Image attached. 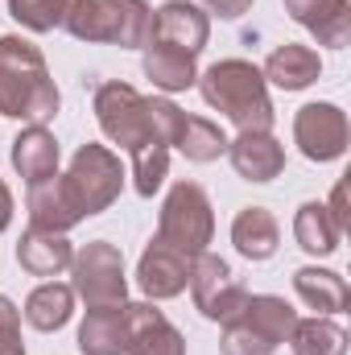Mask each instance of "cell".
I'll return each instance as SVG.
<instances>
[{"label":"cell","mask_w":351,"mask_h":355,"mask_svg":"<svg viewBox=\"0 0 351 355\" xmlns=\"http://www.w3.org/2000/svg\"><path fill=\"white\" fill-rule=\"evenodd\" d=\"M264 83H273L277 91H306L323 79V58L314 46H302V42H285L277 46L261 67Z\"/></svg>","instance_id":"obj_15"},{"label":"cell","mask_w":351,"mask_h":355,"mask_svg":"<svg viewBox=\"0 0 351 355\" xmlns=\"http://www.w3.org/2000/svg\"><path fill=\"white\" fill-rule=\"evenodd\" d=\"M149 42L174 46V50H186L198 58L203 46L211 42V17L190 0H166L162 8H153V37Z\"/></svg>","instance_id":"obj_11"},{"label":"cell","mask_w":351,"mask_h":355,"mask_svg":"<svg viewBox=\"0 0 351 355\" xmlns=\"http://www.w3.org/2000/svg\"><path fill=\"white\" fill-rule=\"evenodd\" d=\"M327 211H331V219L348 232L351 227V211H348V182H335V190H331V202H327Z\"/></svg>","instance_id":"obj_33"},{"label":"cell","mask_w":351,"mask_h":355,"mask_svg":"<svg viewBox=\"0 0 351 355\" xmlns=\"http://www.w3.org/2000/svg\"><path fill=\"white\" fill-rule=\"evenodd\" d=\"M91 107H95V120H99L103 137H108L112 145H120L124 153H132V149L157 141V137H153V124H149L145 95L137 87H128V83H103V87L95 91Z\"/></svg>","instance_id":"obj_7"},{"label":"cell","mask_w":351,"mask_h":355,"mask_svg":"<svg viewBox=\"0 0 351 355\" xmlns=\"http://www.w3.org/2000/svg\"><path fill=\"white\" fill-rule=\"evenodd\" d=\"M71 261H75V248H71L67 236L25 227L21 240H17V265L25 268L29 277H58V272L71 268Z\"/></svg>","instance_id":"obj_19"},{"label":"cell","mask_w":351,"mask_h":355,"mask_svg":"<svg viewBox=\"0 0 351 355\" xmlns=\"http://www.w3.org/2000/svg\"><path fill=\"white\" fill-rule=\"evenodd\" d=\"M293 293L314 310V314H343L351 302V289L348 281L339 277V272H331V268H318V265H306L293 272Z\"/></svg>","instance_id":"obj_22"},{"label":"cell","mask_w":351,"mask_h":355,"mask_svg":"<svg viewBox=\"0 0 351 355\" xmlns=\"http://www.w3.org/2000/svg\"><path fill=\"white\" fill-rule=\"evenodd\" d=\"M62 107V95L50 79L46 54L17 33L0 37V116L4 120H25V124H46Z\"/></svg>","instance_id":"obj_1"},{"label":"cell","mask_w":351,"mask_h":355,"mask_svg":"<svg viewBox=\"0 0 351 355\" xmlns=\"http://www.w3.org/2000/svg\"><path fill=\"white\" fill-rule=\"evenodd\" d=\"M293 240L306 257H335L339 240H343V227L331 219L327 202H302L298 215H293Z\"/></svg>","instance_id":"obj_24"},{"label":"cell","mask_w":351,"mask_h":355,"mask_svg":"<svg viewBox=\"0 0 351 355\" xmlns=\"http://www.w3.org/2000/svg\"><path fill=\"white\" fill-rule=\"evenodd\" d=\"M194 87L203 91V99L223 112L240 132H273V99H268V83H264L261 67L248 58H223L215 67H207L198 75Z\"/></svg>","instance_id":"obj_2"},{"label":"cell","mask_w":351,"mask_h":355,"mask_svg":"<svg viewBox=\"0 0 351 355\" xmlns=\"http://www.w3.org/2000/svg\"><path fill=\"white\" fill-rule=\"evenodd\" d=\"M219 352H223V355H273V352H277V343H273L264 331H257L244 314H236L232 322H223Z\"/></svg>","instance_id":"obj_30"},{"label":"cell","mask_w":351,"mask_h":355,"mask_svg":"<svg viewBox=\"0 0 351 355\" xmlns=\"http://www.w3.org/2000/svg\"><path fill=\"white\" fill-rule=\"evenodd\" d=\"M83 355H128V302L120 306H91L79 327Z\"/></svg>","instance_id":"obj_18"},{"label":"cell","mask_w":351,"mask_h":355,"mask_svg":"<svg viewBox=\"0 0 351 355\" xmlns=\"http://www.w3.org/2000/svg\"><path fill=\"white\" fill-rule=\"evenodd\" d=\"M240 314H244L257 331H264L277 347L289 343V335H293V327H298V310H293L285 297H277V293H248V302H244Z\"/></svg>","instance_id":"obj_25"},{"label":"cell","mask_w":351,"mask_h":355,"mask_svg":"<svg viewBox=\"0 0 351 355\" xmlns=\"http://www.w3.org/2000/svg\"><path fill=\"white\" fill-rule=\"evenodd\" d=\"M8 162H12V170L25 178L29 186H37V182H46V178L58 174L62 149H58V141H54V132H50L46 124H25V128L17 132L12 149H8Z\"/></svg>","instance_id":"obj_14"},{"label":"cell","mask_w":351,"mask_h":355,"mask_svg":"<svg viewBox=\"0 0 351 355\" xmlns=\"http://www.w3.org/2000/svg\"><path fill=\"white\" fill-rule=\"evenodd\" d=\"M71 0H8V17L29 29V33H54L62 29V17H67Z\"/></svg>","instance_id":"obj_29"},{"label":"cell","mask_w":351,"mask_h":355,"mask_svg":"<svg viewBox=\"0 0 351 355\" xmlns=\"http://www.w3.org/2000/svg\"><path fill=\"white\" fill-rule=\"evenodd\" d=\"M128 162H132V186H137L141 198H153L162 190V182L170 178V149L162 141H149V145L132 149Z\"/></svg>","instance_id":"obj_28"},{"label":"cell","mask_w":351,"mask_h":355,"mask_svg":"<svg viewBox=\"0 0 351 355\" xmlns=\"http://www.w3.org/2000/svg\"><path fill=\"white\" fill-rule=\"evenodd\" d=\"M190 297H194V310L207 322H232L244 310L248 289L232 277V268H228L223 257L198 252L194 257V268H190Z\"/></svg>","instance_id":"obj_8"},{"label":"cell","mask_w":351,"mask_h":355,"mask_svg":"<svg viewBox=\"0 0 351 355\" xmlns=\"http://www.w3.org/2000/svg\"><path fill=\"white\" fill-rule=\"evenodd\" d=\"M285 12L310 29L318 46L343 50L351 42V0H285Z\"/></svg>","instance_id":"obj_13"},{"label":"cell","mask_w":351,"mask_h":355,"mask_svg":"<svg viewBox=\"0 0 351 355\" xmlns=\"http://www.w3.org/2000/svg\"><path fill=\"white\" fill-rule=\"evenodd\" d=\"M128 355H186V339L153 302H128Z\"/></svg>","instance_id":"obj_12"},{"label":"cell","mask_w":351,"mask_h":355,"mask_svg":"<svg viewBox=\"0 0 351 355\" xmlns=\"http://www.w3.org/2000/svg\"><path fill=\"white\" fill-rule=\"evenodd\" d=\"M75 318V289L62 281H42L29 297H25V322L42 335L62 331Z\"/></svg>","instance_id":"obj_23"},{"label":"cell","mask_w":351,"mask_h":355,"mask_svg":"<svg viewBox=\"0 0 351 355\" xmlns=\"http://www.w3.org/2000/svg\"><path fill=\"white\" fill-rule=\"evenodd\" d=\"M71 289L91 306H120L128 302V281H124V257L108 240H91L71 261Z\"/></svg>","instance_id":"obj_6"},{"label":"cell","mask_w":351,"mask_h":355,"mask_svg":"<svg viewBox=\"0 0 351 355\" xmlns=\"http://www.w3.org/2000/svg\"><path fill=\"white\" fill-rule=\"evenodd\" d=\"M124 166H120V157L108 149V145H79L75 149V157H71V170L62 174V186H67V194H71V202H75V211L87 219V215H103L116 198H120V190H124Z\"/></svg>","instance_id":"obj_4"},{"label":"cell","mask_w":351,"mask_h":355,"mask_svg":"<svg viewBox=\"0 0 351 355\" xmlns=\"http://www.w3.org/2000/svg\"><path fill=\"white\" fill-rule=\"evenodd\" d=\"M228 157L244 182H273L285 170V145L273 132H240L236 141H228Z\"/></svg>","instance_id":"obj_16"},{"label":"cell","mask_w":351,"mask_h":355,"mask_svg":"<svg viewBox=\"0 0 351 355\" xmlns=\"http://www.w3.org/2000/svg\"><path fill=\"white\" fill-rule=\"evenodd\" d=\"M141 71H145V79H149L153 87L166 91V95L190 91L198 83V62H194V54L174 50V46H162V42H149V46H145Z\"/></svg>","instance_id":"obj_20"},{"label":"cell","mask_w":351,"mask_h":355,"mask_svg":"<svg viewBox=\"0 0 351 355\" xmlns=\"http://www.w3.org/2000/svg\"><path fill=\"white\" fill-rule=\"evenodd\" d=\"M211 236H215V211H211L207 190L198 182H174L157 215V240L198 257L207 252Z\"/></svg>","instance_id":"obj_5"},{"label":"cell","mask_w":351,"mask_h":355,"mask_svg":"<svg viewBox=\"0 0 351 355\" xmlns=\"http://www.w3.org/2000/svg\"><path fill=\"white\" fill-rule=\"evenodd\" d=\"M8 223H12V190L0 178V232H8Z\"/></svg>","instance_id":"obj_34"},{"label":"cell","mask_w":351,"mask_h":355,"mask_svg":"<svg viewBox=\"0 0 351 355\" xmlns=\"http://www.w3.org/2000/svg\"><path fill=\"white\" fill-rule=\"evenodd\" d=\"M232 244L244 261H268L281 244V223L268 207H244L232 219Z\"/></svg>","instance_id":"obj_21"},{"label":"cell","mask_w":351,"mask_h":355,"mask_svg":"<svg viewBox=\"0 0 351 355\" xmlns=\"http://www.w3.org/2000/svg\"><path fill=\"white\" fill-rule=\"evenodd\" d=\"M25 207H29V227H37V232L67 236L75 223H83V215L75 211V202H71V194H67V186H62V174L29 186Z\"/></svg>","instance_id":"obj_17"},{"label":"cell","mask_w":351,"mask_h":355,"mask_svg":"<svg viewBox=\"0 0 351 355\" xmlns=\"http://www.w3.org/2000/svg\"><path fill=\"white\" fill-rule=\"evenodd\" d=\"M0 355H25V343H21V310L4 293H0Z\"/></svg>","instance_id":"obj_31"},{"label":"cell","mask_w":351,"mask_h":355,"mask_svg":"<svg viewBox=\"0 0 351 355\" xmlns=\"http://www.w3.org/2000/svg\"><path fill=\"white\" fill-rule=\"evenodd\" d=\"M207 17H219V21H240L248 8H252V0H203L198 4Z\"/></svg>","instance_id":"obj_32"},{"label":"cell","mask_w":351,"mask_h":355,"mask_svg":"<svg viewBox=\"0 0 351 355\" xmlns=\"http://www.w3.org/2000/svg\"><path fill=\"white\" fill-rule=\"evenodd\" d=\"M190 268H194V257L182 252V248H170L162 244L157 236L149 240V248L141 252V265H137V285L149 302H170L178 293H186L190 285Z\"/></svg>","instance_id":"obj_10"},{"label":"cell","mask_w":351,"mask_h":355,"mask_svg":"<svg viewBox=\"0 0 351 355\" xmlns=\"http://www.w3.org/2000/svg\"><path fill=\"white\" fill-rule=\"evenodd\" d=\"M174 149L186 157V162L207 166V162H219V157L228 153V132H223L215 120H207V116H186V124H182V132H178Z\"/></svg>","instance_id":"obj_26"},{"label":"cell","mask_w":351,"mask_h":355,"mask_svg":"<svg viewBox=\"0 0 351 355\" xmlns=\"http://www.w3.org/2000/svg\"><path fill=\"white\" fill-rule=\"evenodd\" d=\"M62 29L91 46L145 50L153 37V8L145 0H71Z\"/></svg>","instance_id":"obj_3"},{"label":"cell","mask_w":351,"mask_h":355,"mask_svg":"<svg viewBox=\"0 0 351 355\" xmlns=\"http://www.w3.org/2000/svg\"><path fill=\"white\" fill-rule=\"evenodd\" d=\"M289 347H293V355H348V331L327 314L298 318Z\"/></svg>","instance_id":"obj_27"},{"label":"cell","mask_w":351,"mask_h":355,"mask_svg":"<svg viewBox=\"0 0 351 355\" xmlns=\"http://www.w3.org/2000/svg\"><path fill=\"white\" fill-rule=\"evenodd\" d=\"M348 141H351V124L339 103L318 99V103L298 107V116H293V145L302 149L306 162H318V166L339 162L348 153Z\"/></svg>","instance_id":"obj_9"}]
</instances>
